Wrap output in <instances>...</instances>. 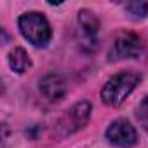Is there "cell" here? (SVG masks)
Listing matches in <instances>:
<instances>
[{"label": "cell", "instance_id": "1", "mask_svg": "<svg viewBox=\"0 0 148 148\" xmlns=\"http://www.w3.org/2000/svg\"><path fill=\"white\" fill-rule=\"evenodd\" d=\"M139 80H141V77L138 73H132V71H120L117 75H113L105 84V87L101 89L103 103L106 106H119L136 89Z\"/></svg>", "mask_w": 148, "mask_h": 148}, {"label": "cell", "instance_id": "2", "mask_svg": "<svg viewBox=\"0 0 148 148\" xmlns=\"http://www.w3.org/2000/svg\"><path fill=\"white\" fill-rule=\"evenodd\" d=\"M18 26L23 37L35 47H45L51 42L52 37L51 25L40 12H26L19 16Z\"/></svg>", "mask_w": 148, "mask_h": 148}, {"label": "cell", "instance_id": "3", "mask_svg": "<svg viewBox=\"0 0 148 148\" xmlns=\"http://www.w3.org/2000/svg\"><path fill=\"white\" fill-rule=\"evenodd\" d=\"M77 35H79V44L82 51L86 52H94L99 44V19L94 16L92 11L82 9L79 12L77 19Z\"/></svg>", "mask_w": 148, "mask_h": 148}, {"label": "cell", "instance_id": "4", "mask_svg": "<svg viewBox=\"0 0 148 148\" xmlns=\"http://www.w3.org/2000/svg\"><path fill=\"white\" fill-rule=\"evenodd\" d=\"M143 54V42L136 33L124 32L119 33L108 51L110 61H122V59H134Z\"/></svg>", "mask_w": 148, "mask_h": 148}, {"label": "cell", "instance_id": "5", "mask_svg": "<svg viewBox=\"0 0 148 148\" xmlns=\"http://www.w3.org/2000/svg\"><path fill=\"white\" fill-rule=\"evenodd\" d=\"M91 117V103L89 101H79L77 105H73L59 120L58 129H61V136H68L80 131Z\"/></svg>", "mask_w": 148, "mask_h": 148}, {"label": "cell", "instance_id": "6", "mask_svg": "<svg viewBox=\"0 0 148 148\" xmlns=\"http://www.w3.org/2000/svg\"><path fill=\"white\" fill-rule=\"evenodd\" d=\"M106 139L119 148H131L136 145L138 134H136V129L125 119H117L108 125Z\"/></svg>", "mask_w": 148, "mask_h": 148}, {"label": "cell", "instance_id": "7", "mask_svg": "<svg viewBox=\"0 0 148 148\" xmlns=\"http://www.w3.org/2000/svg\"><path fill=\"white\" fill-rule=\"evenodd\" d=\"M40 92L49 101H58L66 94V80L58 73H49L40 80Z\"/></svg>", "mask_w": 148, "mask_h": 148}, {"label": "cell", "instance_id": "8", "mask_svg": "<svg viewBox=\"0 0 148 148\" xmlns=\"http://www.w3.org/2000/svg\"><path fill=\"white\" fill-rule=\"evenodd\" d=\"M9 64L16 73H25L32 66V59L28 58V54L23 47H16L9 54Z\"/></svg>", "mask_w": 148, "mask_h": 148}, {"label": "cell", "instance_id": "9", "mask_svg": "<svg viewBox=\"0 0 148 148\" xmlns=\"http://www.w3.org/2000/svg\"><path fill=\"white\" fill-rule=\"evenodd\" d=\"M125 11L132 18H145L148 14V2H129L125 4Z\"/></svg>", "mask_w": 148, "mask_h": 148}, {"label": "cell", "instance_id": "10", "mask_svg": "<svg viewBox=\"0 0 148 148\" xmlns=\"http://www.w3.org/2000/svg\"><path fill=\"white\" fill-rule=\"evenodd\" d=\"M138 120L141 122V125L145 127V131H148V96L138 106Z\"/></svg>", "mask_w": 148, "mask_h": 148}]
</instances>
